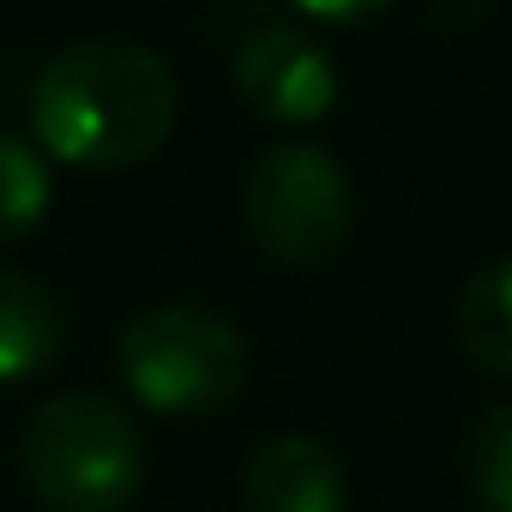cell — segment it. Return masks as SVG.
I'll use <instances>...</instances> for the list:
<instances>
[{"instance_id":"obj_1","label":"cell","mask_w":512,"mask_h":512,"mask_svg":"<svg viewBox=\"0 0 512 512\" xmlns=\"http://www.w3.org/2000/svg\"><path fill=\"white\" fill-rule=\"evenodd\" d=\"M181 115L169 61L127 37H91L61 49L31 85V127L55 163L73 169H139L151 163Z\"/></svg>"},{"instance_id":"obj_2","label":"cell","mask_w":512,"mask_h":512,"mask_svg":"<svg viewBox=\"0 0 512 512\" xmlns=\"http://www.w3.org/2000/svg\"><path fill=\"white\" fill-rule=\"evenodd\" d=\"M19 464L49 512H121L145 482V440L127 404L103 392H61L31 416Z\"/></svg>"},{"instance_id":"obj_3","label":"cell","mask_w":512,"mask_h":512,"mask_svg":"<svg viewBox=\"0 0 512 512\" xmlns=\"http://www.w3.org/2000/svg\"><path fill=\"white\" fill-rule=\"evenodd\" d=\"M115 368L133 404L157 416H211L247 380V338L205 302H157L115 338Z\"/></svg>"},{"instance_id":"obj_4","label":"cell","mask_w":512,"mask_h":512,"mask_svg":"<svg viewBox=\"0 0 512 512\" xmlns=\"http://www.w3.org/2000/svg\"><path fill=\"white\" fill-rule=\"evenodd\" d=\"M241 217L266 260L290 272H314L350 241L356 187L344 163L314 139H284L253 157L241 181Z\"/></svg>"},{"instance_id":"obj_5","label":"cell","mask_w":512,"mask_h":512,"mask_svg":"<svg viewBox=\"0 0 512 512\" xmlns=\"http://www.w3.org/2000/svg\"><path fill=\"white\" fill-rule=\"evenodd\" d=\"M235 91L253 115L278 127H314L338 103V67L302 25H260L235 49Z\"/></svg>"},{"instance_id":"obj_6","label":"cell","mask_w":512,"mask_h":512,"mask_svg":"<svg viewBox=\"0 0 512 512\" xmlns=\"http://www.w3.org/2000/svg\"><path fill=\"white\" fill-rule=\"evenodd\" d=\"M350 482L326 440L314 434H278L253 446L241 464V506L247 512H344Z\"/></svg>"},{"instance_id":"obj_7","label":"cell","mask_w":512,"mask_h":512,"mask_svg":"<svg viewBox=\"0 0 512 512\" xmlns=\"http://www.w3.org/2000/svg\"><path fill=\"white\" fill-rule=\"evenodd\" d=\"M61 350H67V302L43 278L0 266V386L49 374Z\"/></svg>"},{"instance_id":"obj_8","label":"cell","mask_w":512,"mask_h":512,"mask_svg":"<svg viewBox=\"0 0 512 512\" xmlns=\"http://www.w3.org/2000/svg\"><path fill=\"white\" fill-rule=\"evenodd\" d=\"M452 326H458V344L482 368L512 374V260H494L464 284Z\"/></svg>"},{"instance_id":"obj_9","label":"cell","mask_w":512,"mask_h":512,"mask_svg":"<svg viewBox=\"0 0 512 512\" xmlns=\"http://www.w3.org/2000/svg\"><path fill=\"white\" fill-rule=\"evenodd\" d=\"M49 199H55V181L43 151H31L19 133L0 127V247L25 241L49 217Z\"/></svg>"},{"instance_id":"obj_10","label":"cell","mask_w":512,"mask_h":512,"mask_svg":"<svg viewBox=\"0 0 512 512\" xmlns=\"http://www.w3.org/2000/svg\"><path fill=\"white\" fill-rule=\"evenodd\" d=\"M464 482L482 512H512V404H494L464 434Z\"/></svg>"},{"instance_id":"obj_11","label":"cell","mask_w":512,"mask_h":512,"mask_svg":"<svg viewBox=\"0 0 512 512\" xmlns=\"http://www.w3.org/2000/svg\"><path fill=\"white\" fill-rule=\"evenodd\" d=\"M302 19H320V25H362L374 13H386L392 0H290Z\"/></svg>"}]
</instances>
